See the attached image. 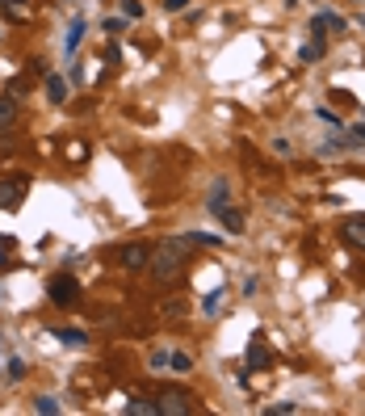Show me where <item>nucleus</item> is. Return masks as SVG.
<instances>
[{
  "instance_id": "nucleus-20",
  "label": "nucleus",
  "mask_w": 365,
  "mask_h": 416,
  "mask_svg": "<svg viewBox=\"0 0 365 416\" xmlns=\"http://www.w3.org/2000/svg\"><path fill=\"white\" fill-rule=\"evenodd\" d=\"M118 4H122V17H135V21L143 17V0H118Z\"/></svg>"
},
{
  "instance_id": "nucleus-21",
  "label": "nucleus",
  "mask_w": 365,
  "mask_h": 416,
  "mask_svg": "<svg viewBox=\"0 0 365 416\" xmlns=\"http://www.w3.org/2000/svg\"><path fill=\"white\" fill-rule=\"evenodd\" d=\"M101 29H105V34H122V29H126V21H122V17H105V21H101Z\"/></svg>"
},
{
  "instance_id": "nucleus-27",
  "label": "nucleus",
  "mask_w": 365,
  "mask_h": 416,
  "mask_svg": "<svg viewBox=\"0 0 365 416\" xmlns=\"http://www.w3.org/2000/svg\"><path fill=\"white\" fill-rule=\"evenodd\" d=\"M353 143H365V122H357V126H353Z\"/></svg>"
},
{
  "instance_id": "nucleus-12",
  "label": "nucleus",
  "mask_w": 365,
  "mask_h": 416,
  "mask_svg": "<svg viewBox=\"0 0 365 416\" xmlns=\"http://www.w3.org/2000/svg\"><path fill=\"white\" fill-rule=\"evenodd\" d=\"M214 215H219V223H223L231 236H244V215H240L235 206H223V210H214Z\"/></svg>"
},
{
  "instance_id": "nucleus-15",
  "label": "nucleus",
  "mask_w": 365,
  "mask_h": 416,
  "mask_svg": "<svg viewBox=\"0 0 365 416\" xmlns=\"http://www.w3.org/2000/svg\"><path fill=\"white\" fill-rule=\"evenodd\" d=\"M46 97H50L55 105L67 101V84H63V76H46Z\"/></svg>"
},
{
  "instance_id": "nucleus-14",
  "label": "nucleus",
  "mask_w": 365,
  "mask_h": 416,
  "mask_svg": "<svg viewBox=\"0 0 365 416\" xmlns=\"http://www.w3.org/2000/svg\"><path fill=\"white\" fill-rule=\"evenodd\" d=\"M80 38H84V17H76V21L67 25V38H63V51H67V55H76V46H80Z\"/></svg>"
},
{
  "instance_id": "nucleus-2",
  "label": "nucleus",
  "mask_w": 365,
  "mask_h": 416,
  "mask_svg": "<svg viewBox=\"0 0 365 416\" xmlns=\"http://www.w3.org/2000/svg\"><path fill=\"white\" fill-rule=\"evenodd\" d=\"M46 295H50L55 307H76V303H80V282H76L71 274H55V278L46 282Z\"/></svg>"
},
{
  "instance_id": "nucleus-16",
  "label": "nucleus",
  "mask_w": 365,
  "mask_h": 416,
  "mask_svg": "<svg viewBox=\"0 0 365 416\" xmlns=\"http://www.w3.org/2000/svg\"><path fill=\"white\" fill-rule=\"evenodd\" d=\"M168 370L172 375H189L193 370V358L189 354H168Z\"/></svg>"
},
{
  "instance_id": "nucleus-4",
  "label": "nucleus",
  "mask_w": 365,
  "mask_h": 416,
  "mask_svg": "<svg viewBox=\"0 0 365 416\" xmlns=\"http://www.w3.org/2000/svg\"><path fill=\"white\" fill-rule=\"evenodd\" d=\"M311 34H315V38H328V34H336V38H340V34H349V21H345L336 8H324V13H315V17H311Z\"/></svg>"
},
{
  "instance_id": "nucleus-32",
  "label": "nucleus",
  "mask_w": 365,
  "mask_h": 416,
  "mask_svg": "<svg viewBox=\"0 0 365 416\" xmlns=\"http://www.w3.org/2000/svg\"><path fill=\"white\" fill-rule=\"evenodd\" d=\"M357 4H365V0H357Z\"/></svg>"
},
{
  "instance_id": "nucleus-31",
  "label": "nucleus",
  "mask_w": 365,
  "mask_h": 416,
  "mask_svg": "<svg viewBox=\"0 0 365 416\" xmlns=\"http://www.w3.org/2000/svg\"><path fill=\"white\" fill-rule=\"evenodd\" d=\"M361 29H365V17H361Z\"/></svg>"
},
{
  "instance_id": "nucleus-17",
  "label": "nucleus",
  "mask_w": 365,
  "mask_h": 416,
  "mask_svg": "<svg viewBox=\"0 0 365 416\" xmlns=\"http://www.w3.org/2000/svg\"><path fill=\"white\" fill-rule=\"evenodd\" d=\"M126 412H130V416H160V408H156L151 400H139V396H135V400L126 404Z\"/></svg>"
},
{
  "instance_id": "nucleus-7",
  "label": "nucleus",
  "mask_w": 365,
  "mask_h": 416,
  "mask_svg": "<svg viewBox=\"0 0 365 416\" xmlns=\"http://www.w3.org/2000/svg\"><path fill=\"white\" fill-rule=\"evenodd\" d=\"M269 362H273V354H269L265 337L256 333V337L248 341V370H269Z\"/></svg>"
},
{
  "instance_id": "nucleus-3",
  "label": "nucleus",
  "mask_w": 365,
  "mask_h": 416,
  "mask_svg": "<svg viewBox=\"0 0 365 416\" xmlns=\"http://www.w3.org/2000/svg\"><path fill=\"white\" fill-rule=\"evenodd\" d=\"M156 408H160V416H189L193 412V396L181 391V387H168V391L156 400Z\"/></svg>"
},
{
  "instance_id": "nucleus-10",
  "label": "nucleus",
  "mask_w": 365,
  "mask_h": 416,
  "mask_svg": "<svg viewBox=\"0 0 365 416\" xmlns=\"http://www.w3.org/2000/svg\"><path fill=\"white\" fill-rule=\"evenodd\" d=\"M50 333H55L59 345H71V349H84V345H88V333H84V328H67V324H59V328H50Z\"/></svg>"
},
{
  "instance_id": "nucleus-30",
  "label": "nucleus",
  "mask_w": 365,
  "mask_h": 416,
  "mask_svg": "<svg viewBox=\"0 0 365 416\" xmlns=\"http://www.w3.org/2000/svg\"><path fill=\"white\" fill-rule=\"evenodd\" d=\"M286 4H290V8H294V4H298V0H286Z\"/></svg>"
},
{
  "instance_id": "nucleus-25",
  "label": "nucleus",
  "mask_w": 365,
  "mask_h": 416,
  "mask_svg": "<svg viewBox=\"0 0 365 416\" xmlns=\"http://www.w3.org/2000/svg\"><path fill=\"white\" fill-rule=\"evenodd\" d=\"M151 370H156V375L168 370V354H151Z\"/></svg>"
},
{
  "instance_id": "nucleus-8",
  "label": "nucleus",
  "mask_w": 365,
  "mask_h": 416,
  "mask_svg": "<svg viewBox=\"0 0 365 416\" xmlns=\"http://www.w3.org/2000/svg\"><path fill=\"white\" fill-rule=\"evenodd\" d=\"M340 236H345V244H349V248H361V253H365V215H353V219L340 227Z\"/></svg>"
},
{
  "instance_id": "nucleus-5",
  "label": "nucleus",
  "mask_w": 365,
  "mask_h": 416,
  "mask_svg": "<svg viewBox=\"0 0 365 416\" xmlns=\"http://www.w3.org/2000/svg\"><path fill=\"white\" fill-rule=\"evenodd\" d=\"M147 261H151V248H147V244H126V248H118V265H122L126 274L147 269Z\"/></svg>"
},
{
  "instance_id": "nucleus-22",
  "label": "nucleus",
  "mask_w": 365,
  "mask_h": 416,
  "mask_svg": "<svg viewBox=\"0 0 365 416\" xmlns=\"http://www.w3.org/2000/svg\"><path fill=\"white\" fill-rule=\"evenodd\" d=\"M269 412H273V416H290V412H298V404H290V400H282V404H269Z\"/></svg>"
},
{
  "instance_id": "nucleus-18",
  "label": "nucleus",
  "mask_w": 365,
  "mask_h": 416,
  "mask_svg": "<svg viewBox=\"0 0 365 416\" xmlns=\"http://www.w3.org/2000/svg\"><path fill=\"white\" fill-rule=\"evenodd\" d=\"M0 8H4L8 21H21V17H25V4H21V0H0Z\"/></svg>"
},
{
  "instance_id": "nucleus-29",
  "label": "nucleus",
  "mask_w": 365,
  "mask_h": 416,
  "mask_svg": "<svg viewBox=\"0 0 365 416\" xmlns=\"http://www.w3.org/2000/svg\"><path fill=\"white\" fill-rule=\"evenodd\" d=\"M0 248H13V240H8V236H0Z\"/></svg>"
},
{
  "instance_id": "nucleus-19",
  "label": "nucleus",
  "mask_w": 365,
  "mask_h": 416,
  "mask_svg": "<svg viewBox=\"0 0 365 416\" xmlns=\"http://www.w3.org/2000/svg\"><path fill=\"white\" fill-rule=\"evenodd\" d=\"M34 408H38L42 416H55V412H59V400H55V396H38V400H34Z\"/></svg>"
},
{
  "instance_id": "nucleus-23",
  "label": "nucleus",
  "mask_w": 365,
  "mask_h": 416,
  "mask_svg": "<svg viewBox=\"0 0 365 416\" xmlns=\"http://www.w3.org/2000/svg\"><path fill=\"white\" fill-rule=\"evenodd\" d=\"M219 303H223V290H214V295L202 303V311H206V316H214V311H219Z\"/></svg>"
},
{
  "instance_id": "nucleus-13",
  "label": "nucleus",
  "mask_w": 365,
  "mask_h": 416,
  "mask_svg": "<svg viewBox=\"0 0 365 416\" xmlns=\"http://www.w3.org/2000/svg\"><path fill=\"white\" fill-rule=\"evenodd\" d=\"M324 55H328V42H324V38H315V34H311V42L298 51V59H303V63H319Z\"/></svg>"
},
{
  "instance_id": "nucleus-6",
  "label": "nucleus",
  "mask_w": 365,
  "mask_h": 416,
  "mask_svg": "<svg viewBox=\"0 0 365 416\" xmlns=\"http://www.w3.org/2000/svg\"><path fill=\"white\" fill-rule=\"evenodd\" d=\"M25 177H8L0 181V210H21V198H25Z\"/></svg>"
},
{
  "instance_id": "nucleus-9",
  "label": "nucleus",
  "mask_w": 365,
  "mask_h": 416,
  "mask_svg": "<svg viewBox=\"0 0 365 416\" xmlns=\"http://www.w3.org/2000/svg\"><path fill=\"white\" fill-rule=\"evenodd\" d=\"M227 198H231V181L227 177H219L214 185H210V198H206V210L214 215V210H223L227 206Z\"/></svg>"
},
{
  "instance_id": "nucleus-28",
  "label": "nucleus",
  "mask_w": 365,
  "mask_h": 416,
  "mask_svg": "<svg viewBox=\"0 0 365 416\" xmlns=\"http://www.w3.org/2000/svg\"><path fill=\"white\" fill-rule=\"evenodd\" d=\"M13 261H8V248H0V269H8Z\"/></svg>"
},
{
  "instance_id": "nucleus-26",
  "label": "nucleus",
  "mask_w": 365,
  "mask_h": 416,
  "mask_svg": "<svg viewBox=\"0 0 365 416\" xmlns=\"http://www.w3.org/2000/svg\"><path fill=\"white\" fill-rule=\"evenodd\" d=\"M185 4H189V0H164V13H181Z\"/></svg>"
},
{
  "instance_id": "nucleus-24",
  "label": "nucleus",
  "mask_w": 365,
  "mask_h": 416,
  "mask_svg": "<svg viewBox=\"0 0 365 416\" xmlns=\"http://www.w3.org/2000/svg\"><path fill=\"white\" fill-rule=\"evenodd\" d=\"M25 375V362L21 358H8V379H21Z\"/></svg>"
},
{
  "instance_id": "nucleus-1",
  "label": "nucleus",
  "mask_w": 365,
  "mask_h": 416,
  "mask_svg": "<svg viewBox=\"0 0 365 416\" xmlns=\"http://www.w3.org/2000/svg\"><path fill=\"white\" fill-rule=\"evenodd\" d=\"M147 269H151V278H156V286H177V282L185 278V257H181L177 248H168V244H160V248L151 253V261H147Z\"/></svg>"
},
{
  "instance_id": "nucleus-11",
  "label": "nucleus",
  "mask_w": 365,
  "mask_h": 416,
  "mask_svg": "<svg viewBox=\"0 0 365 416\" xmlns=\"http://www.w3.org/2000/svg\"><path fill=\"white\" fill-rule=\"evenodd\" d=\"M17 118H21V109H17V97H13V93H4V97H0V130L17 126Z\"/></svg>"
}]
</instances>
